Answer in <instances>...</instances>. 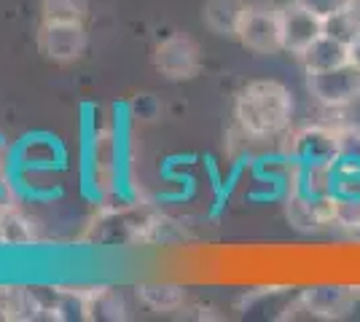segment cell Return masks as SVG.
<instances>
[{
	"instance_id": "15",
	"label": "cell",
	"mask_w": 360,
	"mask_h": 322,
	"mask_svg": "<svg viewBox=\"0 0 360 322\" xmlns=\"http://www.w3.org/2000/svg\"><path fill=\"white\" fill-rule=\"evenodd\" d=\"M333 231L360 236V196H333Z\"/></svg>"
},
{
	"instance_id": "19",
	"label": "cell",
	"mask_w": 360,
	"mask_h": 322,
	"mask_svg": "<svg viewBox=\"0 0 360 322\" xmlns=\"http://www.w3.org/2000/svg\"><path fill=\"white\" fill-rule=\"evenodd\" d=\"M349 60L360 67V25H358V30H355V35L349 38Z\"/></svg>"
},
{
	"instance_id": "11",
	"label": "cell",
	"mask_w": 360,
	"mask_h": 322,
	"mask_svg": "<svg viewBox=\"0 0 360 322\" xmlns=\"http://www.w3.org/2000/svg\"><path fill=\"white\" fill-rule=\"evenodd\" d=\"M245 11H248V0H205L202 22L212 35L237 41Z\"/></svg>"
},
{
	"instance_id": "16",
	"label": "cell",
	"mask_w": 360,
	"mask_h": 322,
	"mask_svg": "<svg viewBox=\"0 0 360 322\" xmlns=\"http://www.w3.org/2000/svg\"><path fill=\"white\" fill-rule=\"evenodd\" d=\"M296 3H301L304 8H309L323 22H330V19H336V16L347 14V11H352V8L360 6L355 0H296Z\"/></svg>"
},
{
	"instance_id": "9",
	"label": "cell",
	"mask_w": 360,
	"mask_h": 322,
	"mask_svg": "<svg viewBox=\"0 0 360 322\" xmlns=\"http://www.w3.org/2000/svg\"><path fill=\"white\" fill-rule=\"evenodd\" d=\"M86 25H44L38 27V48L54 65H73L86 54Z\"/></svg>"
},
{
	"instance_id": "10",
	"label": "cell",
	"mask_w": 360,
	"mask_h": 322,
	"mask_svg": "<svg viewBox=\"0 0 360 322\" xmlns=\"http://www.w3.org/2000/svg\"><path fill=\"white\" fill-rule=\"evenodd\" d=\"M283 207H285L288 223L299 234L333 231V196L309 199V196H301V194H288Z\"/></svg>"
},
{
	"instance_id": "14",
	"label": "cell",
	"mask_w": 360,
	"mask_h": 322,
	"mask_svg": "<svg viewBox=\"0 0 360 322\" xmlns=\"http://www.w3.org/2000/svg\"><path fill=\"white\" fill-rule=\"evenodd\" d=\"M89 0H41L44 25H86Z\"/></svg>"
},
{
	"instance_id": "18",
	"label": "cell",
	"mask_w": 360,
	"mask_h": 322,
	"mask_svg": "<svg viewBox=\"0 0 360 322\" xmlns=\"http://www.w3.org/2000/svg\"><path fill=\"white\" fill-rule=\"evenodd\" d=\"M135 121H153L162 113V102L156 100V94H137L135 100H129Z\"/></svg>"
},
{
	"instance_id": "3",
	"label": "cell",
	"mask_w": 360,
	"mask_h": 322,
	"mask_svg": "<svg viewBox=\"0 0 360 322\" xmlns=\"http://www.w3.org/2000/svg\"><path fill=\"white\" fill-rule=\"evenodd\" d=\"M277 148L293 167H330L339 156V123H304L293 126Z\"/></svg>"
},
{
	"instance_id": "20",
	"label": "cell",
	"mask_w": 360,
	"mask_h": 322,
	"mask_svg": "<svg viewBox=\"0 0 360 322\" xmlns=\"http://www.w3.org/2000/svg\"><path fill=\"white\" fill-rule=\"evenodd\" d=\"M355 3H360V0H355Z\"/></svg>"
},
{
	"instance_id": "8",
	"label": "cell",
	"mask_w": 360,
	"mask_h": 322,
	"mask_svg": "<svg viewBox=\"0 0 360 322\" xmlns=\"http://www.w3.org/2000/svg\"><path fill=\"white\" fill-rule=\"evenodd\" d=\"M280 27H283V54L299 60L307 48L326 32V22L304 8L296 0L280 3Z\"/></svg>"
},
{
	"instance_id": "5",
	"label": "cell",
	"mask_w": 360,
	"mask_h": 322,
	"mask_svg": "<svg viewBox=\"0 0 360 322\" xmlns=\"http://www.w3.org/2000/svg\"><path fill=\"white\" fill-rule=\"evenodd\" d=\"M150 65L172 83L194 81L202 73V48L188 32H169L153 46Z\"/></svg>"
},
{
	"instance_id": "4",
	"label": "cell",
	"mask_w": 360,
	"mask_h": 322,
	"mask_svg": "<svg viewBox=\"0 0 360 322\" xmlns=\"http://www.w3.org/2000/svg\"><path fill=\"white\" fill-rule=\"evenodd\" d=\"M242 46L258 57L283 54V27H280V3L248 0V11L242 19L240 35Z\"/></svg>"
},
{
	"instance_id": "6",
	"label": "cell",
	"mask_w": 360,
	"mask_h": 322,
	"mask_svg": "<svg viewBox=\"0 0 360 322\" xmlns=\"http://www.w3.org/2000/svg\"><path fill=\"white\" fill-rule=\"evenodd\" d=\"M307 92L317 105L345 110L360 100V67L355 62H347L333 70L307 73Z\"/></svg>"
},
{
	"instance_id": "7",
	"label": "cell",
	"mask_w": 360,
	"mask_h": 322,
	"mask_svg": "<svg viewBox=\"0 0 360 322\" xmlns=\"http://www.w3.org/2000/svg\"><path fill=\"white\" fill-rule=\"evenodd\" d=\"M358 290L349 285H339V282H320V285H309L296 295V307L307 311L309 317L317 320H339L352 314Z\"/></svg>"
},
{
	"instance_id": "13",
	"label": "cell",
	"mask_w": 360,
	"mask_h": 322,
	"mask_svg": "<svg viewBox=\"0 0 360 322\" xmlns=\"http://www.w3.org/2000/svg\"><path fill=\"white\" fill-rule=\"evenodd\" d=\"M135 295L143 307L159 314L180 311L188 301V293L178 282H143L135 288Z\"/></svg>"
},
{
	"instance_id": "2",
	"label": "cell",
	"mask_w": 360,
	"mask_h": 322,
	"mask_svg": "<svg viewBox=\"0 0 360 322\" xmlns=\"http://www.w3.org/2000/svg\"><path fill=\"white\" fill-rule=\"evenodd\" d=\"M70 164L68 145L54 132L35 129L11 142V177H46Z\"/></svg>"
},
{
	"instance_id": "17",
	"label": "cell",
	"mask_w": 360,
	"mask_h": 322,
	"mask_svg": "<svg viewBox=\"0 0 360 322\" xmlns=\"http://www.w3.org/2000/svg\"><path fill=\"white\" fill-rule=\"evenodd\" d=\"M14 194H11V140L0 135V207L11 204Z\"/></svg>"
},
{
	"instance_id": "1",
	"label": "cell",
	"mask_w": 360,
	"mask_h": 322,
	"mask_svg": "<svg viewBox=\"0 0 360 322\" xmlns=\"http://www.w3.org/2000/svg\"><path fill=\"white\" fill-rule=\"evenodd\" d=\"M296 100L277 78L248 81L234 94V126L248 142H280L293 129Z\"/></svg>"
},
{
	"instance_id": "12",
	"label": "cell",
	"mask_w": 360,
	"mask_h": 322,
	"mask_svg": "<svg viewBox=\"0 0 360 322\" xmlns=\"http://www.w3.org/2000/svg\"><path fill=\"white\" fill-rule=\"evenodd\" d=\"M299 62L304 65L307 73H315V70H333V67H342L349 60V43L345 38L333 35V32H323L312 46L307 48L299 57Z\"/></svg>"
}]
</instances>
